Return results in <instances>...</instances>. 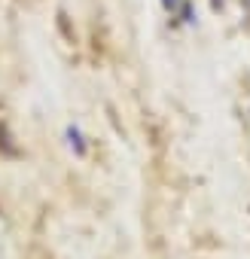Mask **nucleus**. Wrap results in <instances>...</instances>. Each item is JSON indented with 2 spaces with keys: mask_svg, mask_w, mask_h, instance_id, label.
<instances>
[{
  "mask_svg": "<svg viewBox=\"0 0 250 259\" xmlns=\"http://www.w3.org/2000/svg\"><path fill=\"white\" fill-rule=\"evenodd\" d=\"M67 138H70V147L82 156L86 153V147H82V138H79V132H76V128H67Z\"/></svg>",
  "mask_w": 250,
  "mask_h": 259,
  "instance_id": "1",
  "label": "nucleus"
},
{
  "mask_svg": "<svg viewBox=\"0 0 250 259\" xmlns=\"http://www.w3.org/2000/svg\"><path fill=\"white\" fill-rule=\"evenodd\" d=\"M180 4H183V0H162V7H165L168 13H177V10H180Z\"/></svg>",
  "mask_w": 250,
  "mask_h": 259,
  "instance_id": "2",
  "label": "nucleus"
}]
</instances>
